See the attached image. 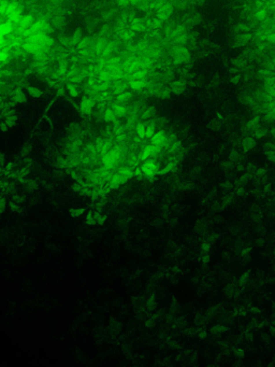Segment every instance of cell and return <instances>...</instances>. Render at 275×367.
<instances>
[{
	"label": "cell",
	"instance_id": "7a4b0ae2",
	"mask_svg": "<svg viewBox=\"0 0 275 367\" xmlns=\"http://www.w3.org/2000/svg\"><path fill=\"white\" fill-rule=\"evenodd\" d=\"M12 30V25L11 23H3L1 25V34H2V37H4L7 34H9L10 31Z\"/></svg>",
	"mask_w": 275,
	"mask_h": 367
},
{
	"label": "cell",
	"instance_id": "3957f363",
	"mask_svg": "<svg viewBox=\"0 0 275 367\" xmlns=\"http://www.w3.org/2000/svg\"><path fill=\"white\" fill-rule=\"evenodd\" d=\"M144 85V83L142 81H140V80H136V81H133L131 83V87L132 88H134V90H140V88H142Z\"/></svg>",
	"mask_w": 275,
	"mask_h": 367
},
{
	"label": "cell",
	"instance_id": "6da1fadb",
	"mask_svg": "<svg viewBox=\"0 0 275 367\" xmlns=\"http://www.w3.org/2000/svg\"><path fill=\"white\" fill-rule=\"evenodd\" d=\"M91 107H93V103H91V101L89 99L85 98L83 101H82V103H81V109H82L83 112H89L91 110Z\"/></svg>",
	"mask_w": 275,
	"mask_h": 367
}]
</instances>
